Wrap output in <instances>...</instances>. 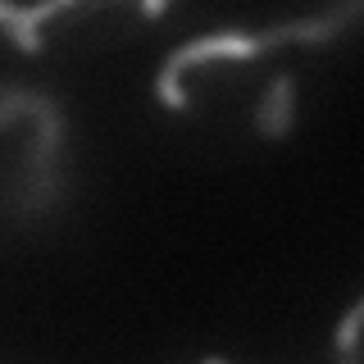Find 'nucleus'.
I'll use <instances>...</instances> for the list:
<instances>
[{
	"label": "nucleus",
	"mask_w": 364,
	"mask_h": 364,
	"mask_svg": "<svg viewBox=\"0 0 364 364\" xmlns=\"http://www.w3.org/2000/svg\"><path fill=\"white\" fill-rule=\"evenodd\" d=\"M364 0H341L333 14H318V18H291V23H278L269 32H242V28H228V32H205V37H191L187 46L168 50V60L159 64V77H155V96L164 100L173 114H187L191 109V96L182 87V68L191 64H205V60H255V55L273 50V46H323V41H337L346 28H355Z\"/></svg>",
	"instance_id": "obj_1"
},
{
	"label": "nucleus",
	"mask_w": 364,
	"mask_h": 364,
	"mask_svg": "<svg viewBox=\"0 0 364 364\" xmlns=\"http://www.w3.org/2000/svg\"><path fill=\"white\" fill-rule=\"evenodd\" d=\"M32 132L28 151L18 164V191H14V214L23 223L46 219L55 205L64 200V109L55 96H46L32 109Z\"/></svg>",
	"instance_id": "obj_2"
},
{
	"label": "nucleus",
	"mask_w": 364,
	"mask_h": 364,
	"mask_svg": "<svg viewBox=\"0 0 364 364\" xmlns=\"http://www.w3.org/2000/svg\"><path fill=\"white\" fill-rule=\"evenodd\" d=\"M255 132L264 141H282L296 128V73H273V82L264 87V96L255 100V114H250Z\"/></svg>",
	"instance_id": "obj_3"
},
{
	"label": "nucleus",
	"mask_w": 364,
	"mask_h": 364,
	"mask_svg": "<svg viewBox=\"0 0 364 364\" xmlns=\"http://www.w3.org/2000/svg\"><path fill=\"white\" fill-rule=\"evenodd\" d=\"M68 5H82V0H37V5H14V0H0V28L14 37V46L23 55H41L46 37H41V23L55 18Z\"/></svg>",
	"instance_id": "obj_4"
},
{
	"label": "nucleus",
	"mask_w": 364,
	"mask_h": 364,
	"mask_svg": "<svg viewBox=\"0 0 364 364\" xmlns=\"http://www.w3.org/2000/svg\"><path fill=\"white\" fill-rule=\"evenodd\" d=\"M46 96H50V91L18 87V82H0V128H9V123H18V119H32V109H37Z\"/></svg>",
	"instance_id": "obj_5"
},
{
	"label": "nucleus",
	"mask_w": 364,
	"mask_h": 364,
	"mask_svg": "<svg viewBox=\"0 0 364 364\" xmlns=\"http://www.w3.org/2000/svg\"><path fill=\"white\" fill-rule=\"evenodd\" d=\"M360 323H364V301H355V305L346 310V318L337 323L333 346H337V355H341V360H355V346H360Z\"/></svg>",
	"instance_id": "obj_6"
},
{
	"label": "nucleus",
	"mask_w": 364,
	"mask_h": 364,
	"mask_svg": "<svg viewBox=\"0 0 364 364\" xmlns=\"http://www.w3.org/2000/svg\"><path fill=\"white\" fill-rule=\"evenodd\" d=\"M168 9V0H141V18H159Z\"/></svg>",
	"instance_id": "obj_7"
}]
</instances>
